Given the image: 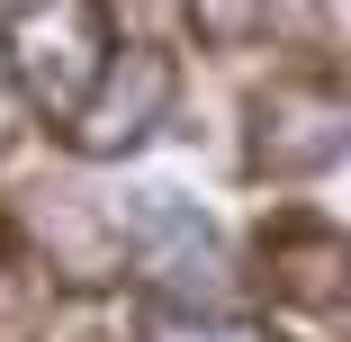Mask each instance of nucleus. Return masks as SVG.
Returning a JSON list of instances; mask_svg holds the SVG:
<instances>
[{"label":"nucleus","instance_id":"f257e3e1","mask_svg":"<svg viewBox=\"0 0 351 342\" xmlns=\"http://www.w3.org/2000/svg\"><path fill=\"white\" fill-rule=\"evenodd\" d=\"M0 54H10V82L27 90V108L63 126L117 54L108 45V0H19L0 19Z\"/></svg>","mask_w":351,"mask_h":342},{"label":"nucleus","instance_id":"f03ea898","mask_svg":"<svg viewBox=\"0 0 351 342\" xmlns=\"http://www.w3.org/2000/svg\"><path fill=\"white\" fill-rule=\"evenodd\" d=\"M342 154H351V90L342 82L298 73V82H270L252 99V171L306 180V171H324Z\"/></svg>","mask_w":351,"mask_h":342},{"label":"nucleus","instance_id":"7ed1b4c3","mask_svg":"<svg viewBox=\"0 0 351 342\" xmlns=\"http://www.w3.org/2000/svg\"><path fill=\"white\" fill-rule=\"evenodd\" d=\"M117 234H126V252L145 261V280H154L171 306H217V297L234 289L217 225H207L198 208H180V198H162V189H145L135 208H117Z\"/></svg>","mask_w":351,"mask_h":342},{"label":"nucleus","instance_id":"20e7f679","mask_svg":"<svg viewBox=\"0 0 351 342\" xmlns=\"http://www.w3.org/2000/svg\"><path fill=\"white\" fill-rule=\"evenodd\" d=\"M162 108H171V54L162 45H126V54H108V73L90 82V99L63 126H73L82 154H126V145H145L162 126Z\"/></svg>","mask_w":351,"mask_h":342},{"label":"nucleus","instance_id":"39448f33","mask_svg":"<svg viewBox=\"0 0 351 342\" xmlns=\"http://www.w3.org/2000/svg\"><path fill=\"white\" fill-rule=\"evenodd\" d=\"M261 280H270L279 297H298V306H333V297L351 289V243H342L333 225H279V234L261 243Z\"/></svg>","mask_w":351,"mask_h":342},{"label":"nucleus","instance_id":"423d86ee","mask_svg":"<svg viewBox=\"0 0 351 342\" xmlns=\"http://www.w3.org/2000/svg\"><path fill=\"white\" fill-rule=\"evenodd\" d=\"M27 225L45 234L54 270H73V280H108V270H117V252H126L117 217H99L90 198H73V189H54V198H36V208H27Z\"/></svg>","mask_w":351,"mask_h":342},{"label":"nucleus","instance_id":"0eeeda50","mask_svg":"<svg viewBox=\"0 0 351 342\" xmlns=\"http://www.w3.org/2000/svg\"><path fill=\"white\" fill-rule=\"evenodd\" d=\"M207 45H315V0H180Z\"/></svg>","mask_w":351,"mask_h":342},{"label":"nucleus","instance_id":"6e6552de","mask_svg":"<svg viewBox=\"0 0 351 342\" xmlns=\"http://www.w3.org/2000/svg\"><path fill=\"white\" fill-rule=\"evenodd\" d=\"M145 342H279L270 324H243V315H217V306H145Z\"/></svg>","mask_w":351,"mask_h":342},{"label":"nucleus","instance_id":"1a4fd4ad","mask_svg":"<svg viewBox=\"0 0 351 342\" xmlns=\"http://www.w3.org/2000/svg\"><path fill=\"white\" fill-rule=\"evenodd\" d=\"M36 324H45V280H36V261L0 252V342H36Z\"/></svg>","mask_w":351,"mask_h":342}]
</instances>
